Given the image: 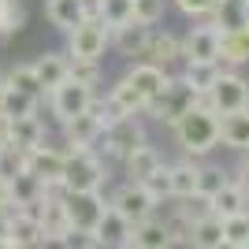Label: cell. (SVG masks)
Returning a JSON list of instances; mask_svg holds the SVG:
<instances>
[{
    "label": "cell",
    "mask_w": 249,
    "mask_h": 249,
    "mask_svg": "<svg viewBox=\"0 0 249 249\" xmlns=\"http://www.w3.org/2000/svg\"><path fill=\"white\" fill-rule=\"evenodd\" d=\"M171 134H175L178 149L194 160H205L208 153L219 149V115L205 104H194L190 112H182L171 123Z\"/></svg>",
    "instance_id": "6da1fadb"
},
{
    "label": "cell",
    "mask_w": 249,
    "mask_h": 249,
    "mask_svg": "<svg viewBox=\"0 0 249 249\" xmlns=\"http://www.w3.org/2000/svg\"><path fill=\"white\" fill-rule=\"evenodd\" d=\"M108 182V164L93 149H63V175L60 186L67 194H89V190H104Z\"/></svg>",
    "instance_id": "7a4b0ae2"
},
{
    "label": "cell",
    "mask_w": 249,
    "mask_h": 249,
    "mask_svg": "<svg viewBox=\"0 0 249 249\" xmlns=\"http://www.w3.org/2000/svg\"><path fill=\"white\" fill-rule=\"evenodd\" d=\"M142 142H149V130L145 123H142V115H126V119H119V123L112 126H104V134H101V145L93 149L101 160H123L130 149H138Z\"/></svg>",
    "instance_id": "3957f363"
},
{
    "label": "cell",
    "mask_w": 249,
    "mask_h": 249,
    "mask_svg": "<svg viewBox=\"0 0 249 249\" xmlns=\"http://www.w3.org/2000/svg\"><path fill=\"white\" fill-rule=\"evenodd\" d=\"M197 104L212 108L216 115H227V112H238V108H249V82L242 78L238 71H223L216 82L208 86V93L197 97Z\"/></svg>",
    "instance_id": "277c9868"
},
{
    "label": "cell",
    "mask_w": 249,
    "mask_h": 249,
    "mask_svg": "<svg viewBox=\"0 0 249 249\" xmlns=\"http://www.w3.org/2000/svg\"><path fill=\"white\" fill-rule=\"evenodd\" d=\"M194 104H197V93H194L182 78H171V82H167L156 97H149V101H145V112H142V115H149V119H156V123H167V126H171L178 115L190 112Z\"/></svg>",
    "instance_id": "5b68a950"
},
{
    "label": "cell",
    "mask_w": 249,
    "mask_h": 249,
    "mask_svg": "<svg viewBox=\"0 0 249 249\" xmlns=\"http://www.w3.org/2000/svg\"><path fill=\"white\" fill-rule=\"evenodd\" d=\"M108 49V26L97 15H86L78 26L67 30V56L71 60H104Z\"/></svg>",
    "instance_id": "8992f818"
},
{
    "label": "cell",
    "mask_w": 249,
    "mask_h": 249,
    "mask_svg": "<svg viewBox=\"0 0 249 249\" xmlns=\"http://www.w3.org/2000/svg\"><path fill=\"white\" fill-rule=\"evenodd\" d=\"M45 101H49V112L56 115V123H67V119H74V115H82V112H89V108H93L97 89L78 86V82H71V78H63L56 89H49V93H45Z\"/></svg>",
    "instance_id": "52a82bcc"
},
{
    "label": "cell",
    "mask_w": 249,
    "mask_h": 249,
    "mask_svg": "<svg viewBox=\"0 0 249 249\" xmlns=\"http://www.w3.org/2000/svg\"><path fill=\"white\" fill-rule=\"evenodd\" d=\"M219 26L212 22H201V26H190L186 37H178L182 45V63H216L219 60Z\"/></svg>",
    "instance_id": "ba28073f"
},
{
    "label": "cell",
    "mask_w": 249,
    "mask_h": 249,
    "mask_svg": "<svg viewBox=\"0 0 249 249\" xmlns=\"http://www.w3.org/2000/svg\"><path fill=\"white\" fill-rule=\"evenodd\" d=\"M108 208H115V212H119L126 223H142V219L153 216L156 197L149 194L145 186H142V182H123V186H119L112 197H108Z\"/></svg>",
    "instance_id": "9c48e42d"
},
{
    "label": "cell",
    "mask_w": 249,
    "mask_h": 249,
    "mask_svg": "<svg viewBox=\"0 0 249 249\" xmlns=\"http://www.w3.org/2000/svg\"><path fill=\"white\" fill-rule=\"evenodd\" d=\"M104 208H108V201H104L101 190H89V194H67V190H63L67 227H86V231H93L97 219L104 216Z\"/></svg>",
    "instance_id": "30bf717a"
},
{
    "label": "cell",
    "mask_w": 249,
    "mask_h": 249,
    "mask_svg": "<svg viewBox=\"0 0 249 249\" xmlns=\"http://www.w3.org/2000/svg\"><path fill=\"white\" fill-rule=\"evenodd\" d=\"M26 171H30L34 178H41L45 186H60V175H63V149L49 145V142L26 149Z\"/></svg>",
    "instance_id": "8fae6325"
},
{
    "label": "cell",
    "mask_w": 249,
    "mask_h": 249,
    "mask_svg": "<svg viewBox=\"0 0 249 249\" xmlns=\"http://www.w3.org/2000/svg\"><path fill=\"white\" fill-rule=\"evenodd\" d=\"M60 126H63V149H97L101 145L104 126H101L93 108L74 115V119H67V123H60Z\"/></svg>",
    "instance_id": "7c38bea8"
},
{
    "label": "cell",
    "mask_w": 249,
    "mask_h": 249,
    "mask_svg": "<svg viewBox=\"0 0 249 249\" xmlns=\"http://www.w3.org/2000/svg\"><path fill=\"white\" fill-rule=\"evenodd\" d=\"M149 30L153 26H142V22H119V26H112L108 30V49H115L119 56H126V60H138L142 56V49H145L149 41Z\"/></svg>",
    "instance_id": "4fadbf2b"
},
{
    "label": "cell",
    "mask_w": 249,
    "mask_h": 249,
    "mask_svg": "<svg viewBox=\"0 0 249 249\" xmlns=\"http://www.w3.org/2000/svg\"><path fill=\"white\" fill-rule=\"evenodd\" d=\"M123 78H126V82H130L138 93L149 101V97H156L167 82H171V71L156 67V63H145V60H130V67H126Z\"/></svg>",
    "instance_id": "5bb4252c"
},
{
    "label": "cell",
    "mask_w": 249,
    "mask_h": 249,
    "mask_svg": "<svg viewBox=\"0 0 249 249\" xmlns=\"http://www.w3.org/2000/svg\"><path fill=\"white\" fill-rule=\"evenodd\" d=\"M138 60L156 63V67H164V71H167L175 60H182V45H178V37L171 30H149V41H145V49H142Z\"/></svg>",
    "instance_id": "9a60e30c"
},
{
    "label": "cell",
    "mask_w": 249,
    "mask_h": 249,
    "mask_svg": "<svg viewBox=\"0 0 249 249\" xmlns=\"http://www.w3.org/2000/svg\"><path fill=\"white\" fill-rule=\"evenodd\" d=\"M160 164H167L164 153L153 145V142H142L138 149H130V153L123 156V171H126V182H145L149 175H153Z\"/></svg>",
    "instance_id": "2e32d148"
},
{
    "label": "cell",
    "mask_w": 249,
    "mask_h": 249,
    "mask_svg": "<svg viewBox=\"0 0 249 249\" xmlns=\"http://www.w3.org/2000/svg\"><path fill=\"white\" fill-rule=\"evenodd\" d=\"M130 231H134V223H126L115 208H104V216L97 219V242H101V249H126L130 246Z\"/></svg>",
    "instance_id": "e0dca14e"
},
{
    "label": "cell",
    "mask_w": 249,
    "mask_h": 249,
    "mask_svg": "<svg viewBox=\"0 0 249 249\" xmlns=\"http://www.w3.org/2000/svg\"><path fill=\"white\" fill-rule=\"evenodd\" d=\"M219 145L231 153H249V108L219 115Z\"/></svg>",
    "instance_id": "ac0fdd59"
},
{
    "label": "cell",
    "mask_w": 249,
    "mask_h": 249,
    "mask_svg": "<svg viewBox=\"0 0 249 249\" xmlns=\"http://www.w3.org/2000/svg\"><path fill=\"white\" fill-rule=\"evenodd\" d=\"M41 219L30 216V212H22V208H11L8 212V238L15 242L19 249H34L41 242Z\"/></svg>",
    "instance_id": "d6986e66"
},
{
    "label": "cell",
    "mask_w": 249,
    "mask_h": 249,
    "mask_svg": "<svg viewBox=\"0 0 249 249\" xmlns=\"http://www.w3.org/2000/svg\"><path fill=\"white\" fill-rule=\"evenodd\" d=\"M45 119L37 112L34 115H22V119H11V126H8V145H15V149H34V145H41L45 142Z\"/></svg>",
    "instance_id": "ffe728a7"
},
{
    "label": "cell",
    "mask_w": 249,
    "mask_h": 249,
    "mask_svg": "<svg viewBox=\"0 0 249 249\" xmlns=\"http://www.w3.org/2000/svg\"><path fill=\"white\" fill-rule=\"evenodd\" d=\"M171 246H175V242H171V231L156 216L134 223V231H130V249H171Z\"/></svg>",
    "instance_id": "44dd1931"
},
{
    "label": "cell",
    "mask_w": 249,
    "mask_h": 249,
    "mask_svg": "<svg viewBox=\"0 0 249 249\" xmlns=\"http://www.w3.org/2000/svg\"><path fill=\"white\" fill-rule=\"evenodd\" d=\"M167 190H171V197L197 194V160L194 156H182L175 164H167Z\"/></svg>",
    "instance_id": "7402d4cb"
},
{
    "label": "cell",
    "mask_w": 249,
    "mask_h": 249,
    "mask_svg": "<svg viewBox=\"0 0 249 249\" xmlns=\"http://www.w3.org/2000/svg\"><path fill=\"white\" fill-rule=\"evenodd\" d=\"M34 74H37V82H41V89L49 93V89H56V86L67 78V52H41L37 60H30Z\"/></svg>",
    "instance_id": "603a6c76"
},
{
    "label": "cell",
    "mask_w": 249,
    "mask_h": 249,
    "mask_svg": "<svg viewBox=\"0 0 249 249\" xmlns=\"http://www.w3.org/2000/svg\"><path fill=\"white\" fill-rule=\"evenodd\" d=\"M212 216L216 219H227V216H238V212H246V205H249V197H246V190L231 178V182H223V186L212 194Z\"/></svg>",
    "instance_id": "cb8c5ba5"
},
{
    "label": "cell",
    "mask_w": 249,
    "mask_h": 249,
    "mask_svg": "<svg viewBox=\"0 0 249 249\" xmlns=\"http://www.w3.org/2000/svg\"><path fill=\"white\" fill-rule=\"evenodd\" d=\"M45 19H49V26L67 34L86 19V4L82 0H45Z\"/></svg>",
    "instance_id": "d4e9b609"
},
{
    "label": "cell",
    "mask_w": 249,
    "mask_h": 249,
    "mask_svg": "<svg viewBox=\"0 0 249 249\" xmlns=\"http://www.w3.org/2000/svg\"><path fill=\"white\" fill-rule=\"evenodd\" d=\"M219 242H223V219H216V216L194 219L186 227V246L190 249H216Z\"/></svg>",
    "instance_id": "484cf974"
},
{
    "label": "cell",
    "mask_w": 249,
    "mask_h": 249,
    "mask_svg": "<svg viewBox=\"0 0 249 249\" xmlns=\"http://www.w3.org/2000/svg\"><path fill=\"white\" fill-rule=\"evenodd\" d=\"M8 190H11V205L15 208H26V205H37L45 197V182L41 178H34L30 171H19L15 178H8Z\"/></svg>",
    "instance_id": "4316f807"
},
{
    "label": "cell",
    "mask_w": 249,
    "mask_h": 249,
    "mask_svg": "<svg viewBox=\"0 0 249 249\" xmlns=\"http://www.w3.org/2000/svg\"><path fill=\"white\" fill-rule=\"evenodd\" d=\"M223 71H231V67H223V63H186V67H182V74H178V78H182V82L190 86V89H194V93H208V86L216 82L219 74Z\"/></svg>",
    "instance_id": "83f0119b"
},
{
    "label": "cell",
    "mask_w": 249,
    "mask_h": 249,
    "mask_svg": "<svg viewBox=\"0 0 249 249\" xmlns=\"http://www.w3.org/2000/svg\"><path fill=\"white\" fill-rule=\"evenodd\" d=\"M37 104L41 101H34V97H26V93H19L15 86H0V115L4 119H22V115H34L37 112Z\"/></svg>",
    "instance_id": "f1b7e54d"
},
{
    "label": "cell",
    "mask_w": 249,
    "mask_h": 249,
    "mask_svg": "<svg viewBox=\"0 0 249 249\" xmlns=\"http://www.w3.org/2000/svg\"><path fill=\"white\" fill-rule=\"evenodd\" d=\"M8 86H15L19 93H26V97H34V101H45V89H41V82H37V74H34V67L30 63H15L8 71V78H4Z\"/></svg>",
    "instance_id": "f546056e"
},
{
    "label": "cell",
    "mask_w": 249,
    "mask_h": 249,
    "mask_svg": "<svg viewBox=\"0 0 249 249\" xmlns=\"http://www.w3.org/2000/svg\"><path fill=\"white\" fill-rule=\"evenodd\" d=\"M67 78L78 82V86L97 89L101 78H104V67H101V60H71V56H67Z\"/></svg>",
    "instance_id": "4dcf8cb0"
},
{
    "label": "cell",
    "mask_w": 249,
    "mask_h": 249,
    "mask_svg": "<svg viewBox=\"0 0 249 249\" xmlns=\"http://www.w3.org/2000/svg\"><path fill=\"white\" fill-rule=\"evenodd\" d=\"M26 26V8L19 0H0V37H11Z\"/></svg>",
    "instance_id": "1f68e13d"
},
{
    "label": "cell",
    "mask_w": 249,
    "mask_h": 249,
    "mask_svg": "<svg viewBox=\"0 0 249 249\" xmlns=\"http://www.w3.org/2000/svg\"><path fill=\"white\" fill-rule=\"evenodd\" d=\"M223 182H231V171H223L219 164H201V160H197V194L212 197Z\"/></svg>",
    "instance_id": "d6a6232c"
},
{
    "label": "cell",
    "mask_w": 249,
    "mask_h": 249,
    "mask_svg": "<svg viewBox=\"0 0 249 249\" xmlns=\"http://www.w3.org/2000/svg\"><path fill=\"white\" fill-rule=\"evenodd\" d=\"M167 11V0H130V19L142 26H156Z\"/></svg>",
    "instance_id": "836d02e7"
},
{
    "label": "cell",
    "mask_w": 249,
    "mask_h": 249,
    "mask_svg": "<svg viewBox=\"0 0 249 249\" xmlns=\"http://www.w3.org/2000/svg\"><path fill=\"white\" fill-rule=\"evenodd\" d=\"M93 15L112 30V26H119V22H130V0H101Z\"/></svg>",
    "instance_id": "e575fe53"
},
{
    "label": "cell",
    "mask_w": 249,
    "mask_h": 249,
    "mask_svg": "<svg viewBox=\"0 0 249 249\" xmlns=\"http://www.w3.org/2000/svg\"><path fill=\"white\" fill-rule=\"evenodd\" d=\"M19 171H26V153L15 145L0 149V178H15Z\"/></svg>",
    "instance_id": "d590c367"
},
{
    "label": "cell",
    "mask_w": 249,
    "mask_h": 249,
    "mask_svg": "<svg viewBox=\"0 0 249 249\" xmlns=\"http://www.w3.org/2000/svg\"><path fill=\"white\" fill-rule=\"evenodd\" d=\"M223 242H234V246H246V242H249V219H246V212L223 219Z\"/></svg>",
    "instance_id": "8d00e7d4"
},
{
    "label": "cell",
    "mask_w": 249,
    "mask_h": 249,
    "mask_svg": "<svg viewBox=\"0 0 249 249\" xmlns=\"http://www.w3.org/2000/svg\"><path fill=\"white\" fill-rule=\"evenodd\" d=\"M63 246L67 249H101V242H97L93 231H86V227H67L63 231Z\"/></svg>",
    "instance_id": "74e56055"
},
{
    "label": "cell",
    "mask_w": 249,
    "mask_h": 249,
    "mask_svg": "<svg viewBox=\"0 0 249 249\" xmlns=\"http://www.w3.org/2000/svg\"><path fill=\"white\" fill-rule=\"evenodd\" d=\"M142 186L149 190V194H153L156 201H164V197H171V190H167V164H160L153 171V175L145 178V182H142Z\"/></svg>",
    "instance_id": "f35d334b"
},
{
    "label": "cell",
    "mask_w": 249,
    "mask_h": 249,
    "mask_svg": "<svg viewBox=\"0 0 249 249\" xmlns=\"http://www.w3.org/2000/svg\"><path fill=\"white\" fill-rule=\"evenodd\" d=\"M216 4L219 0H175V8L182 11V15H190V19H208Z\"/></svg>",
    "instance_id": "ab89813d"
},
{
    "label": "cell",
    "mask_w": 249,
    "mask_h": 249,
    "mask_svg": "<svg viewBox=\"0 0 249 249\" xmlns=\"http://www.w3.org/2000/svg\"><path fill=\"white\" fill-rule=\"evenodd\" d=\"M231 178H234V182H238V186L246 190V197H249V156H246V160L238 164V171H234Z\"/></svg>",
    "instance_id": "60d3db41"
},
{
    "label": "cell",
    "mask_w": 249,
    "mask_h": 249,
    "mask_svg": "<svg viewBox=\"0 0 249 249\" xmlns=\"http://www.w3.org/2000/svg\"><path fill=\"white\" fill-rule=\"evenodd\" d=\"M34 249H67V246H63V234H41V242Z\"/></svg>",
    "instance_id": "b9f144b4"
},
{
    "label": "cell",
    "mask_w": 249,
    "mask_h": 249,
    "mask_svg": "<svg viewBox=\"0 0 249 249\" xmlns=\"http://www.w3.org/2000/svg\"><path fill=\"white\" fill-rule=\"evenodd\" d=\"M11 190H8V178H0V212H11Z\"/></svg>",
    "instance_id": "7bdbcfd3"
},
{
    "label": "cell",
    "mask_w": 249,
    "mask_h": 249,
    "mask_svg": "<svg viewBox=\"0 0 249 249\" xmlns=\"http://www.w3.org/2000/svg\"><path fill=\"white\" fill-rule=\"evenodd\" d=\"M0 249H19V246H15L11 238H0Z\"/></svg>",
    "instance_id": "ee69618b"
},
{
    "label": "cell",
    "mask_w": 249,
    "mask_h": 249,
    "mask_svg": "<svg viewBox=\"0 0 249 249\" xmlns=\"http://www.w3.org/2000/svg\"><path fill=\"white\" fill-rule=\"evenodd\" d=\"M216 249H246V246H234V242H219Z\"/></svg>",
    "instance_id": "f6af8a7d"
},
{
    "label": "cell",
    "mask_w": 249,
    "mask_h": 249,
    "mask_svg": "<svg viewBox=\"0 0 249 249\" xmlns=\"http://www.w3.org/2000/svg\"><path fill=\"white\" fill-rule=\"evenodd\" d=\"M0 86H4V71H0Z\"/></svg>",
    "instance_id": "bcb514c9"
},
{
    "label": "cell",
    "mask_w": 249,
    "mask_h": 249,
    "mask_svg": "<svg viewBox=\"0 0 249 249\" xmlns=\"http://www.w3.org/2000/svg\"><path fill=\"white\" fill-rule=\"evenodd\" d=\"M0 149H4V145H0Z\"/></svg>",
    "instance_id": "7dc6e473"
},
{
    "label": "cell",
    "mask_w": 249,
    "mask_h": 249,
    "mask_svg": "<svg viewBox=\"0 0 249 249\" xmlns=\"http://www.w3.org/2000/svg\"><path fill=\"white\" fill-rule=\"evenodd\" d=\"M126 249H130V246H126Z\"/></svg>",
    "instance_id": "c3c4849f"
}]
</instances>
